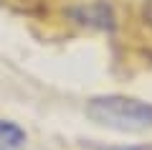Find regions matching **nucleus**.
Instances as JSON below:
<instances>
[{
	"instance_id": "f257e3e1",
	"label": "nucleus",
	"mask_w": 152,
	"mask_h": 150,
	"mask_svg": "<svg viewBox=\"0 0 152 150\" xmlns=\"http://www.w3.org/2000/svg\"><path fill=\"white\" fill-rule=\"evenodd\" d=\"M86 115L107 127L117 130H145L152 127V104L122 94L94 97L86 104Z\"/></svg>"
},
{
	"instance_id": "f03ea898",
	"label": "nucleus",
	"mask_w": 152,
	"mask_h": 150,
	"mask_svg": "<svg viewBox=\"0 0 152 150\" xmlns=\"http://www.w3.org/2000/svg\"><path fill=\"white\" fill-rule=\"evenodd\" d=\"M26 143V132L13 122H0V150H18Z\"/></svg>"
},
{
	"instance_id": "7ed1b4c3",
	"label": "nucleus",
	"mask_w": 152,
	"mask_h": 150,
	"mask_svg": "<svg viewBox=\"0 0 152 150\" xmlns=\"http://www.w3.org/2000/svg\"><path fill=\"white\" fill-rule=\"evenodd\" d=\"M145 23L152 28V0H147V3H145Z\"/></svg>"
},
{
	"instance_id": "20e7f679",
	"label": "nucleus",
	"mask_w": 152,
	"mask_h": 150,
	"mask_svg": "<svg viewBox=\"0 0 152 150\" xmlns=\"http://www.w3.org/2000/svg\"><path fill=\"white\" fill-rule=\"evenodd\" d=\"M94 150H152V148H94Z\"/></svg>"
}]
</instances>
